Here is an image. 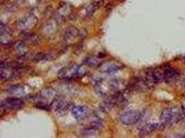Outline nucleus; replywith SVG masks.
<instances>
[{"instance_id":"obj_2","label":"nucleus","mask_w":185,"mask_h":138,"mask_svg":"<svg viewBox=\"0 0 185 138\" xmlns=\"http://www.w3.org/2000/svg\"><path fill=\"white\" fill-rule=\"evenodd\" d=\"M185 117V113L183 109L177 108H166L161 114V120L165 124H173L177 123Z\"/></svg>"},{"instance_id":"obj_8","label":"nucleus","mask_w":185,"mask_h":138,"mask_svg":"<svg viewBox=\"0 0 185 138\" xmlns=\"http://www.w3.org/2000/svg\"><path fill=\"white\" fill-rule=\"evenodd\" d=\"M71 113L77 121H83L88 117L90 110L86 106H75L71 108Z\"/></svg>"},{"instance_id":"obj_16","label":"nucleus","mask_w":185,"mask_h":138,"mask_svg":"<svg viewBox=\"0 0 185 138\" xmlns=\"http://www.w3.org/2000/svg\"><path fill=\"white\" fill-rule=\"evenodd\" d=\"M115 106V103L113 101H107L104 102L100 105V109L104 113H108L113 108V107Z\"/></svg>"},{"instance_id":"obj_19","label":"nucleus","mask_w":185,"mask_h":138,"mask_svg":"<svg viewBox=\"0 0 185 138\" xmlns=\"http://www.w3.org/2000/svg\"><path fill=\"white\" fill-rule=\"evenodd\" d=\"M14 47L17 50V51H23L24 49H25L26 45L24 42L21 41H18V42H16L15 45H14Z\"/></svg>"},{"instance_id":"obj_9","label":"nucleus","mask_w":185,"mask_h":138,"mask_svg":"<svg viewBox=\"0 0 185 138\" xmlns=\"http://www.w3.org/2000/svg\"><path fill=\"white\" fill-rule=\"evenodd\" d=\"M50 110L56 112H61L66 111L69 108V104L64 99L61 97H57L52 101L49 105Z\"/></svg>"},{"instance_id":"obj_11","label":"nucleus","mask_w":185,"mask_h":138,"mask_svg":"<svg viewBox=\"0 0 185 138\" xmlns=\"http://www.w3.org/2000/svg\"><path fill=\"white\" fill-rule=\"evenodd\" d=\"M164 71V80L166 82H170L176 80L177 77L179 76V72L176 69H174L170 66L169 64H165V65L162 66Z\"/></svg>"},{"instance_id":"obj_5","label":"nucleus","mask_w":185,"mask_h":138,"mask_svg":"<svg viewBox=\"0 0 185 138\" xmlns=\"http://www.w3.org/2000/svg\"><path fill=\"white\" fill-rule=\"evenodd\" d=\"M141 113L140 111L136 110H132L127 111L120 116L119 120L125 125L130 126L136 124L140 120Z\"/></svg>"},{"instance_id":"obj_7","label":"nucleus","mask_w":185,"mask_h":138,"mask_svg":"<svg viewBox=\"0 0 185 138\" xmlns=\"http://www.w3.org/2000/svg\"><path fill=\"white\" fill-rule=\"evenodd\" d=\"M37 21V18L35 16L28 15L20 20L18 23V27L21 30L27 32L35 27Z\"/></svg>"},{"instance_id":"obj_14","label":"nucleus","mask_w":185,"mask_h":138,"mask_svg":"<svg viewBox=\"0 0 185 138\" xmlns=\"http://www.w3.org/2000/svg\"><path fill=\"white\" fill-rule=\"evenodd\" d=\"M83 63L84 65L90 66V67H93V66H97L100 65L101 63V59L100 58L95 56H89L84 59Z\"/></svg>"},{"instance_id":"obj_12","label":"nucleus","mask_w":185,"mask_h":138,"mask_svg":"<svg viewBox=\"0 0 185 138\" xmlns=\"http://www.w3.org/2000/svg\"><path fill=\"white\" fill-rule=\"evenodd\" d=\"M6 92L13 96H21L25 93V88L21 85H13L6 89Z\"/></svg>"},{"instance_id":"obj_6","label":"nucleus","mask_w":185,"mask_h":138,"mask_svg":"<svg viewBox=\"0 0 185 138\" xmlns=\"http://www.w3.org/2000/svg\"><path fill=\"white\" fill-rule=\"evenodd\" d=\"M124 64L116 61H108L101 66L100 70L103 73L106 74H112L116 73L117 71L121 70L124 68Z\"/></svg>"},{"instance_id":"obj_17","label":"nucleus","mask_w":185,"mask_h":138,"mask_svg":"<svg viewBox=\"0 0 185 138\" xmlns=\"http://www.w3.org/2000/svg\"><path fill=\"white\" fill-rule=\"evenodd\" d=\"M25 37L26 39L29 40V41L31 42H32L33 44H39V42L40 41V38L35 34H33V33L26 32V33L25 34Z\"/></svg>"},{"instance_id":"obj_3","label":"nucleus","mask_w":185,"mask_h":138,"mask_svg":"<svg viewBox=\"0 0 185 138\" xmlns=\"http://www.w3.org/2000/svg\"><path fill=\"white\" fill-rule=\"evenodd\" d=\"M86 33L85 30H79L74 27H70L67 28L62 35V39L66 44H72L77 39H81L85 37Z\"/></svg>"},{"instance_id":"obj_1","label":"nucleus","mask_w":185,"mask_h":138,"mask_svg":"<svg viewBox=\"0 0 185 138\" xmlns=\"http://www.w3.org/2000/svg\"><path fill=\"white\" fill-rule=\"evenodd\" d=\"M85 69L83 66L72 64L61 69L58 73L59 77L64 80H73L80 78L85 74Z\"/></svg>"},{"instance_id":"obj_4","label":"nucleus","mask_w":185,"mask_h":138,"mask_svg":"<svg viewBox=\"0 0 185 138\" xmlns=\"http://www.w3.org/2000/svg\"><path fill=\"white\" fill-rule=\"evenodd\" d=\"M25 105V102L20 97L13 96L7 97L2 102L1 106L4 110L15 111L22 108Z\"/></svg>"},{"instance_id":"obj_10","label":"nucleus","mask_w":185,"mask_h":138,"mask_svg":"<svg viewBox=\"0 0 185 138\" xmlns=\"http://www.w3.org/2000/svg\"><path fill=\"white\" fill-rule=\"evenodd\" d=\"M165 124L162 122H156V123H149L144 126L141 128L140 130V134L141 135H148L149 133H153L156 130H160L164 129L165 127Z\"/></svg>"},{"instance_id":"obj_15","label":"nucleus","mask_w":185,"mask_h":138,"mask_svg":"<svg viewBox=\"0 0 185 138\" xmlns=\"http://www.w3.org/2000/svg\"><path fill=\"white\" fill-rule=\"evenodd\" d=\"M98 8L97 4H91L90 6H88L85 8V13H83V19H88L91 17L93 15V14L95 13Z\"/></svg>"},{"instance_id":"obj_18","label":"nucleus","mask_w":185,"mask_h":138,"mask_svg":"<svg viewBox=\"0 0 185 138\" xmlns=\"http://www.w3.org/2000/svg\"><path fill=\"white\" fill-rule=\"evenodd\" d=\"M90 126L94 127L96 128H97L98 130H101L104 126V122H103L101 120H99V119H97V120L92 121L90 124Z\"/></svg>"},{"instance_id":"obj_13","label":"nucleus","mask_w":185,"mask_h":138,"mask_svg":"<svg viewBox=\"0 0 185 138\" xmlns=\"http://www.w3.org/2000/svg\"><path fill=\"white\" fill-rule=\"evenodd\" d=\"M100 132V130L97 129L94 127L90 126V127H86L83 128L81 130V135L83 137H94L97 136Z\"/></svg>"},{"instance_id":"obj_20","label":"nucleus","mask_w":185,"mask_h":138,"mask_svg":"<svg viewBox=\"0 0 185 138\" xmlns=\"http://www.w3.org/2000/svg\"><path fill=\"white\" fill-rule=\"evenodd\" d=\"M184 87H185V80H184Z\"/></svg>"}]
</instances>
